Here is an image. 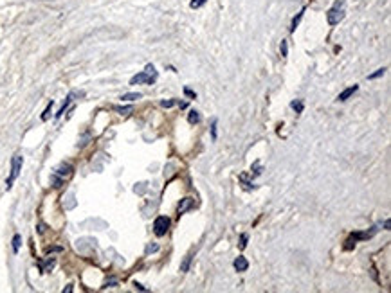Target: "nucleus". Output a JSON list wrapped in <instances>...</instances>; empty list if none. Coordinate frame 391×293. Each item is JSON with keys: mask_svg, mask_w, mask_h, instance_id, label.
Wrapping results in <instances>:
<instances>
[{"mask_svg": "<svg viewBox=\"0 0 391 293\" xmlns=\"http://www.w3.org/2000/svg\"><path fill=\"white\" fill-rule=\"evenodd\" d=\"M73 97H74V92H73V94H69V96H67V99H65V103H63L62 108H60L58 114H56V119H60V117H62L63 114H65V110H67L69 105H71V101H73Z\"/></svg>", "mask_w": 391, "mask_h": 293, "instance_id": "nucleus-10", "label": "nucleus"}, {"mask_svg": "<svg viewBox=\"0 0 391 293\" xmlns=\"http://www.w3.org/2000/svg\"><path fill=\"white\" fill-rule=\"evenodd\" d=\"M193 205H195L193 198H184L182 202H180V205H179V214H184V212L189 211V209H191Z\"/></svg>", "mask_w": 391, "mask_h": 293, "instance_id": "nucleus-7", "label": "nucleus"}, {"mask_svg": "<svg viewBox=\"0 0 391 293\" xmlns=\"http://www.w3.org/2000/svg\"><path fill=\"white\" fill-rule=\"evenodd\" d=\"M51 183H53L54 187H62V185H63V178L58 176V175H53V176H51Z\"/></svg>", "mask_w": 391, "mask_h": 293, "instance_id": "nucleus-16", "label": "nucleus"}, {"mask_svg": "<svg viewBox=\"0 0 391 293\" xmlns=\"http://www.w3.org/2000/svg\"><path fill=\"white\" fill-rule=\"evenodd\" d=\"M359 90V87L357 85H353V87H348V88H344L343 92H341V94H339L337 96V101H346L348 97L350 96H353V94H355V92Z\"/></svg>", "mask_w": 391, "mask_h": 293, "instance_id": "nucleus-6", "label": "nucleus"}, {"mask_svg": "<svg viewBox=\"0 0 391 293\" xmlns=\"http://www.w3.org/2000/svg\"><path fill=\"white\" fill-rule=\"evenodd\" d=\"M169 218H166V216H159V218H155V221H154V232H155V235H159V237H162V235H166V232H168V229H169Z\"/></svg>", "mask_w": 391, "mask_h": 293, "instance_id": "nucleus-4", "label": "nucleus"}, {"mask_svg": "<svg viewBox=\"0 0 391 293\" xmlns=\"http://www.w3.org/2000/svg\"><path fill=\"white\" fill-rule=\"evenodd\" d=\"M211 135H213V139H217V119L213 120V126H211Z\"/></svg>", "mask_w": 391, "mask_h": 293, "instance_id": "nucleus-25", "label": "nucleus"}, {"mask_svg": "<svg viewBox=\"0 0 391 293\" xmlns=\"http://www.w3.org/2000/svg\"><path fill=\"white\" fill-rule=\"evenodd\" d=\"M51 252H63L62 246H51V248H47V254H51Z\"/></svg>", "mask_w": 391, "mask_h": 293, "instance_id": "nucleus-27", "label": "nucleus"}, {"mask_svg": "<svg viewBox=\"0 0 391 293\" xmlns=\"http://www.w3.org/2000/svg\"><path fill=\"white\" fill-rule=\"evenodd\" d=\"M63 292H67V293H69V292H73V284H69V286H67V288H65V290H63Z\"/></svg>", "mask_w": 391, "mask_h": 293, "instance_id": "nucleus-30", "label": "nucleus"}, {"mask_svg": "<svg viewBox=\"0 0 391 293\" xmlns=\"http://www.w3.org/2000/svg\"><path fill=\"white\" fill-rule=\"evenodd\" d=\"M344 0H337L335 4H333L332 9L326 13V20H328L330 25H337L341 20L344 18Z\"/></svg>", "mask_w": 391, "mask_h": 293, "instance_id": "nucleus-3", "label": "nucleus"}, {"mask_svg": "<svg viewBox=\"0 0 391 293\" xmlns=\"http://www.w3.org/2000/svg\"><path fill=\"white\" fill-rule=\"evenodd\" d=\"M20 245H22V235L16 234L15 237H13V252H15V254H18Z\"/></svg>", "mask_w": 391, "mask_h": 293, "instance_id": "nucleus-15", "label": "nucleus"}, {"mask_svg": "<svg viewBox=\"0 0 391 293\" xmlns=\"http://www.w3.org/2000/svg\"><path fill=\"white\" fill-rule=\"evenodd\" d=\"M247 239H249V235H247V234H241V237H240V248H245V246H247Z\"/></svg>", "mask_w": 391, "mask_h": 293, "instance_id": "nucleus-24", "label": "nucleus"}, {"mask_svg": "<svg viewBox=\"0 0 391 293\" xmlns=\"http://www.w3.org/2000/svg\"><path fill=\"white\" fill-rule=\"evenodd\" d=\"M141 94L139 92H132V94H125V96H121V101H136V99H141Z\"/></svg>", "mask_w": 391, "mask_h": 293, "instance_id": "nucleus-12", "label": "nucleus"}, {"mask_svg": "<svg viewBox=\"0 0 391 293\" xmlns=\"http://www.w3.org/2000/svg\"><path fill=\"white\" fill-rule=\"evenodd\" d=\"M206 2H208V0H191V7H193V9H197V7H200V5H204L206 4Z\"/></svg>", "mask_w": 391, "mask_h": 293, "instance_id": "nucleus-23", "label": "nucleus"}, {"mask_svg": "<svg viewBox=\"0 0 391 293\" xmlns=\"http://www.w3.org/2000/svg\"><path fill=\"white\" fill-rule=\"evenodd\" d=\"M180 101H177V99H171V101H160V105L164 106V108H171V106L179 105Z\"/></svg>", "mask_w": 391, "mask_h": 293, "instance_id": "nucleus-21", "label": "nucleus"}, {"mask_svg": "<svg viewBox=\"0 0 391 293\" xmlns=\"http://www.w3.org/2000/svg\"><path fill=\"white\" fill-rule=\"evenodd\" d=\"M114 110L119 112V114H130V112L134 110V108H132V106H116Z\"/></svg>", "mask_w": 391, "mask_h": 293, "instance_id": "nucleus-20", "label": "nucleus"}, {"mask_svg": "<svg viewBox=\"0 0 391 293\" xmlns=\"http://www.w3.org/2000/svg\"><path fill=\"white\" fill-rule=\"evenodd\" d=\"M159 250V246L157 245H148L146 246V254H150V252H157Z\"/></svg>", "mask_w": 391, "mask_h": 293, "instance_id": "nucleus-26", "label": "nucleus"}, {"mask_svg": "<svg viewBox=\"0 0 391 293\" xmlns=\"http://www.w3.org/2000/svg\"><path fill=\"white\" fill-rule=\"evenodd\" d=\"M184 92H186V96H189V97H197V94H195L193 90H189V88H186Z\"/></svg>", "mask_w": 391, "mask_h": 293, "instance_id": "nucleus-28", "label": "nucleus"}, {"mask_svg": "<svg viewBox=\"0 0 391 293\" xmlns=\"http://www.w3.org/2000/svg\"><path fill=\"white\" fill-rule=\"evenodd\" d=\"M22 164H24V157H22V155H15L13 160H11V173H9V176H7V180H5V187L7 189L13 187V182L18 178L20 171H22Z\"/></svg>", "mask_w": 391, "mask_h": 293, "instance_id": "nucleus-2", "label": "nucleus"}, {"mask_svg": "<svg viewBox=\"0 0 391 293\" xmlns=\"http://www.w3.org/2000/svg\"><path fill=\"white\" fill-rule=\"evenodd\" d=\"M53 105H54L53 101H51V103H49V105H47V108H45V112H44V114H42V120H47L49 117H51V110H53Z\"/></svg>", "mask_w": 391, "mask_h": 293, "instance_id": "nucleus-18", "label": "nucleus"}, {"mask_svg": "<svg viewBox=\"0 0 391 293\" xmlns=\"http://www.w3.org/2000/svg\"><path fill=\"white\" fill-rule=\"evenodd\" d=\"M281 58H287V54H289V44H287V40H281Z\"/></svg>", "mask_w": 391, "mask_h": 293, "instance_id": "nucleus-17", "label": "nucleus"}, {"mask_svg": "<svg viewBox=\"0 0 391 293\" xmlns=\"http://www.w3.org/2000/svg\"><path fill=\"white\" fill-rule=\"evenodd\" d=\"M191 261H193V254H188L186 257H184L182 264H180V272H188V270H189V264H191Z\"/></svg>", "mask_w": 391, "mask_h": 293, "instance_id": "nucleus-11", "label": "nucleus"}, {"mask_svg": "<svg viewBox=\"0 0 391 293\" xmlns=\"http://www.w3.org/2000/svg\"><path fill=\"white\" fill-rule=\"evenodd\" d=\"M235 268H236V272H247L249 263H247V259L243 257V255H240V257L235 261Z\"/></svg>", "mask_w": 391, "mask_h": 293, "instance_id": "nucleus-8", "label": "nucleus"}, {"mask_svg": "<svg viewBox=\"0 0 391 293\" xmlns=\"http://www.w3.org/2000/svg\"><path fill=\"white\" fill-rule=\"evenodd\" d=\"M303 15H305V7L300 11V13H298V16H296V18L292 20V25H290V31H292V33H294V31H296V27H298V25H300V22H301V18H303Z\"/></svg>", "mask_w": 391, "mask_h": 293, "instance_id": "nucleus-13", "label": "nucleus"}, {"mask_svg": "<svg viewBox=\"0 0 391 293\" xmlns=\"http://www.w3.org/2000/svg\"><path fill=\"white\" fill-rule=\"evenodd\" d=\"M155 79H157V72H155L154 65H146V68L143 72L136 74V76L130 79V85H154Z\"/></svg>", "mask_w": 391, "mask_h": 293, "instance_id": "nucleus-1", "label": "nucleus"}, {"mask_svg": "<svg viewBox=\"0 0 391 293\" xmlns=\"http://www.w3.org/2000/svg\"><path fill=\"white\" fill-rule=\"evenodd\" d=\"M290 106H292V108H294L298 114H301V112H303V103H301V101H294Z\"/></svg>", "mask_w": 391, "mask_h": 293, "instance_id": "nucleus-22", "label": "nucleus"}, {"mask_svg": "<svg viewBox=\"0 0 391 293\" xmlns=\"http://www.w3.org/2000/svg\"><path fill=\"white\" fill-rule=\"evenodd\" d=\"M54 264H56V261H54V257H49L45 263H40V270L44 272V274H47V272H51V270L54 268Z\"/></svg>", "mask_w": 391, "mask_h": 293, "instance_id": "nucleus-9", "label": "nucleus"}, {"mask_svg": "<svg viewBox=\"0 0 391 293\" xmlns=\"http://www.w3.org/2000/svg\"><path fill=\"white\" fill-rule=\"evenodd\" d=\"M188 120L191 122V124H197V122H200V116H198L197 110H191L188 114Z\"/></svg>", "mask_w": 391, "mask_h": 293, "instance_id": "nucleus-14", "label": "nucleus"}, {"mask_svg": "<svg viewBox=\"0 0 391 293\" xmlns=\"http://www.w3.org/2000/svg\"><path fill=\"white\" fill-rule=\"evenodd\" d=\"M384 72H386V68L382 67V68H379V70H377V72L370 74V76H368V79H377V77H381V76H384Z\"/></svg>", "mask_w": 391, "mask_h": 293, "instance_id": "nucleus-19", "label": "nucleus"}, {"mask_svg": "<svg viewBox=\"0 0 391 293\" xmlns=\"http://www.w3.org/2000/svg\"><path fill=\"white\" fill-rule=\"evenodd\" d=\"M116 284H117L116 281H110V283H106V286H105V288H110V286H116Z\"/></svg>", "mask_w": 391, "mask_h": 293, "instance_id": "nucleus-29", "label": "nucleus"}, {"mask_svg": "<svg viewBox=\"0 0 391 293\" xmlns=\"http://www.w3.org/2000/svg\"><path fill=\"white\" fill-rule=\"evenodd\" d=\"M73 171H74V168L71 166V164L63 162V164H60L58 168L54 169V175H58V176L65 178V176H71V175H73Z\"/></svg>", "mask_w": 391, "mask_h": 293, "instance_id": "nucleus-5", "label": "nucleus"}]
</instances>
